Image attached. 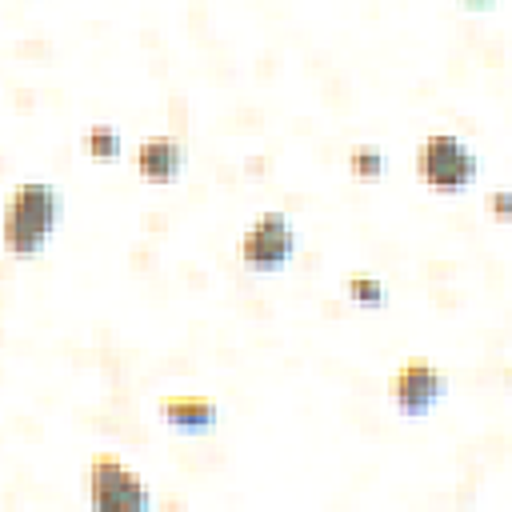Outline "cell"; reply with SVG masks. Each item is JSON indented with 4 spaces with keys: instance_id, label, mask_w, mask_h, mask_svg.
I'll return each instance as SVG.
<instances>
[{
    "instance_id": "obj_1",
    "label": "cell",
    "mask_w": 512,
    "mask_h": 512,
    "mask_svg": "<svg viewBox=\"0 0 512 512\" xmlns=\"http://www.w3.org/2000/svg\"><path fill=\"white\" fill-rule=\"evenodd\" d=\"M60 220V192L48 180H24L4 204V248L8 256H40Z\"/></svg>"
},
{
    "instance_id": "obj_2",
    "label": "cell",
    "mask_w": 512,
    "mask_h": 512,
    "mask_svg": "<svg viewBox=\"0 0 512 512\" xmlns=\"http://www.w3.org/2000/svg\"><path fill=\"white\" fill-rule=\"evenodd\" d=\"M416 176L432 192H464L480 176V156L456 132H428L416 152Z\"/></svg>"
},
{
    "instance_id": "obj_3",
    "label": "cell",
    "mask_w": 512,
    "mask_h": 512,
    "mask_svg": "<svg viewBox=\"0 0 512 512\" xmlns=\"http://www.w3.org/2000/svg\"><path fill=\"white\" fill-rule=\"evenodd\" d=\"M88 500L100 512H148L152 508L148 484L116 452H96L88 460Z\"/></svg>"
},
{
    "instance_id": "obj_4",
    "label": "cell",
    "mask_w": 512,
    "mask_h": 512,
    "mask_svg": "<svg viewBox=\"0 0 512 512\" xmlns=\"http://www.w3.org/2000/svg\"><path fill=\"white\" fill-rule=\"evenodd\" d=\"M296 252V228L284 208L260 212L240 236V264L252 272H280Z\"/></svg>"
},
{
    "instance_id": "obj_5",
    "label": "cell",
    "mask_w": 512,
    "mask_h": 512,
    "mask_svg": "<svg viewBox=\"0 0 512 512\" xmlns=\"http://www.w3.org/2000/svg\"><path fill=\"white\" fill-rule=\"evenodd\" d=\"M444 392H448V380H444V372H440L428 356H408V360H400V368H396L392 380H388V400H392V408H396L400 416H408V420H424V416L440 404Z\"/></svg>"
},
{
    "instance_id": "obj_6",
    "label": "cell",
    "mask_w": 512,
    "mask_h": 512,
    "mask_svg": "<svg viewBox=\"0 0 512 512\" xmlns=\"http://www.w3.org/2000/svg\"><path fill=\"white\" fill-rule=\"evenodd\" d=\"M184 164H188V148H184L180 136L152 132V136H144L136 144V172L148 184H172V180H180Z\"/></svg>"
},
{
    "instance_id": "obj_7",
    "label": "cell",
    "mask_w": 512,
    "mask_h": 512,
    "mask_svg": "<svg viewBox=\"0 0 512 512\" xmlns=\"http://www.w3.org/2000/svg\"><path fill=\"white\" fill-rule=\"evenodd\" d=\"M160 416L180 436H204L220 424V404L200 392H172L160 400Z\"/></svg>"
},
{
    "instance_id": "obj_8",
    "label": "cell",
    "mask_w": 512,
    "mask_h": 512,
    "mask_svg": "<svg viewBox=\"0 0 512 512\" xmlns=\"http://www.w3.org/2000/svg\"><path fill=\"white\" fill-rule=\"evenodd\" d=\"M344 288H348V300L360 304V308H368V312L388 304V288H384V280L372 276V272H352V276L344 280Z\"/></svg>"
},
{
    "instance_id": "obj_9",
    "label": "cell",
    "mask_w": 512,
    "mask_h": 512,
    "mask_svg": "<svg viewBox=\"0 0 512 512\" xmlns=\"http://www.w3.org/2000/svg\"><path fill=\"white\" fill-rule=\"evenodd\" d=\"M348 168H352L356 180L372 184V180H380V176L388 172V156H384L380 144H356V148L348 152Z\"/></svg>"
},
{
    "instance_id": "obj_10",
    "label": "cell",
    "mask_w": 512,
    "mask_h": 512,
    "mask_svg": "<svg viewBox=\"0 0 512 512\" xmlns=\"http://www.w3.org/2000/svg\"><path fill=\"white\" fill-rule=\"evenodd\" d=\"M120 148H124V136H120L112 124H92V128L84 132V152L96 156V160H116Z\"/></svg>"
},
{
    "instance_id": "obj_11",
    "label": "cell",
    "mask_w": 512,
    "mask_h": 512,
    "mask_svg": "<svg viewBox=\"0 0 512 512\" xmlns=\"http://www.w3.org/2000/svg\"><path fill=\"white\" fill-rule=\"evenodd\" d=\"M488 212H492L496 220H512V192H508V188H496V192L488 196Z\"/></svg>"
},
{
    "instance_id": "obj_12",
    "label": "cell",
    "mask_w": 512,
    "mask_h": 512,
    "mask_svg": "<svg viewBox=\"0 0 512 512\" xmlns=\"http://www.w3.org/2000/svg\"><path fill=\"white\" fill-rule=\"evenodd\" d=\"M460 4H464V8H472V12H488L496 0H460Z\"/></svg>"
}]
</instances>
